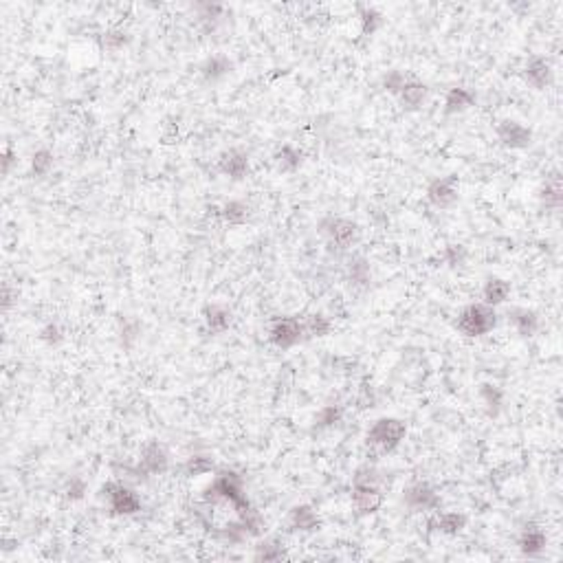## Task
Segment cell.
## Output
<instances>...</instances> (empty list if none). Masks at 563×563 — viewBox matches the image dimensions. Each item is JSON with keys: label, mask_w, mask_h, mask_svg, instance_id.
<instances>
[{"label": "cell", "mask_w": 563, "mask_h": 563, "mask_svg": "<svg viewBox=\"0 0 563 563\" xmlns=\"http://www.w3.org/2000/svg\"><path fill=\"white\" fill-rule=\"evenodd\" d=\"M497 324V315L493 306L486 304H471L458 315L455 326L464 337H482L491 332Z\"/></svg>", "instance_id": "1"}, {"label": "cell", "mask_w": 563, "mask_h": 563, "mask_svg": "<svg viewBox=\"0 0 563 563\" xmlns=\"http://www.w3.org/2000/svg\"><path fill=\"white\" fill-rule=\"evenodd\" d=\"M408 427L399 418H381L368 431V445L379 453H390L403 442Z\"/></svg>", "instance_id": "2"}, {"label": "cell", "mask_w": 563, "mask_h": 563, "mask_svg": "<svg viewBox=\"0 0 563 563\" xmlns=\"http://www.w3.org/2000/svg\"><path fill=\"white\" fill-rule=\"evenodd\" d=\"M103 493L108 495V502L112 513L117 515H134L137 510H141V499L139 495L130 491V488L121 486V484H108L103 486Z\"/></svg>", "instance_id": "3"}, {"label": "cell", "mask_w": 563, "mask_h": 563, "mask_svg": "<svg viewBox=\"0 0 563 563\" xmlns=\"http://www.w3.org/2000/svg\"><path fill=\"white\" fill-rule=\"evenodd\" d=\"M427 198L429 203L438 210H449L458 201V176H442V179H436L429 190H427Z\"/></svg>", "instance_id": "4"}, {"label": "cell", "mask_w": 563, "mask_h": 563, "mask_svg": "<svg viewBox=\"0 0 563 563\" xmlns=\"http://www.w3.org/2000/svg\"><path fill=\"white\" fill-rule=\"evenodd\" d=\"M301 339H304V328H301V321L295 317H282L271 328V341L277 348H293Z\"/></svg>", "instance_id": "5"}, {"label": "cell", "mask_w": 563, "mask_h": 563, "mask_svg": "<svg viewBox=\"0 0 563 563\" xmlns=\"http://www.w3.org/2000/svg\"><path fill=\"white\" fill-rule=\"evenodd\" d=\"M403 502L412 510H436L440 504V497L427 482H416L405 491Z\"/></svg>", "instance_id": "6"}, {"label": "cell", "mask_w": 563, "mask_h": 563, "mask_svg": "<svg viewBox=\"0 0 563 563\" xmlns=\"http://www.w3.org/2000/svg\"><path fill=\"white\" fill-rule=\"evenodd\" d=\"M321 232L326 234V238L332 245H337L339 249H346L352 245V240L357 238V225L346 221V218H328L321 225Z\"/></svg>", "instance_id": "7"}, {"label": "cell", "mask_w": 563, "mask_h": 563, "mask_svg": "<svg viewBox=\"0 0 563 563\" xmlns=\"http://www.w3.org/2000/svg\"><path fill=\"white\" fill-rule=\"evenodd\" d=\"M352 506L359 515H372L383 506V491L372 484H359L352 491Z\"/></svg>", "instance_id": "8"}, {"label": "cell", "mask_w": 563, "mask_h": 563, "mask_svg": "<svg viewBox=\"0 0 563 563\" xmlns=\"http://www.w3.org/2000/svg\"><path fill=\"white\" fill-rule=\"evenodd\" d=\"M497 139L510 150H521L528 148L530 141H533V132L517 121H502L497 126Z\"/></svg>", "instance_id": "9"}, {"label": "cell", "mask_w": 563, "mask_h": 563, "mask_svg": "<svg viewBox=\"0 0 563 563\" xmlns=\"http://www.w3.org/2000/svg\"><path fill=\"white\" fill-rule=\"evenodd\" d=\"M168 464H170L168 451H165L159 442H150L143 449V455H141V462H139L137 473H148V475L163 473L165 468H168Z\"/></svg>", "instance_id": "10"}, {"label": "cell", "mask_w": 563, "mask_h": 563, "mask_svg": "<svg viewBox=\"0 0 563 563\" xmlns=\"http://www.w3.org/2000/svg\"><path fill=\"white\" fill-rule=\"evenodd\" d=\"M218 170L223 174L232 176V179H242V176L249 172V159L245 152L240 150H227L221 154L218 159Z\"/></svg>", "instance_id": "11"}, {"label": "cell", "mask_w": 563, "mask_h": 563, "mask_svg": "<svg viewBox=\"0 0 563 563\" xmlns=\"http://www.w3.org/2000/svg\"><path fill=\"white\" fill-rule=\"evenodd\" d=\"M524 77L530 86L535 88H546L552 79V68H550V62L544 60V58H533L526 64V71H524Z\"/></svg>", "instance_id": "12"}, {"label": "cell", "mask_w": 563, "mask_h": 563, "mask_svg": "<svg viewBox=\"0 0 563 563\" xmlns=\"http://www.w3.org/2000/svg\"><path fill=\"white\" fill-rule=\"evenodd\" d=\"M546 533L539 526H526L519 535V548L528 557H537L546 548Z\"/></svg>", "instance_id": "13"}, {"label": "cell", "mask_w": 563, "mask_h": 563, "mask_svg": "<svg viewBox=\"0 0 563 563\" xmlns=\"http://www.w3.org/2000/svg\"><path fill=\"white\" fill-rule=\"evenodd\" d=\"M288 526H290V530L310 533V530L319 528V517L310 506H295L288 515Z\"/></svg>", "instance_id": "14"}, {"label": "cell", "mask_w": 563, "mask_h": 563, "mask_svg": "<svg viewBox=\"0 0 563 563\" xmlns=\"http://www.w3.org/2000/svg\"><path fill=\"white\" fill-rule=\"evenodd\" d=\"M466 526V517L462 513H438L429 519V528L442 535H458Z\"/></svg>", "instance_id": "15"}, {"label": "cell", "mask_w": 563, "mask_h": 563, "mask_svg": "<svg viewBox=\"0 0 563 563\" xmlns=\"http://www.w3.org/2000/svg\"><path fill=\"white\" fill-rule=\"evenodd\" d=\"M508 295H510V284H508V282L493 277V279H488L486 284H484V288H482V304L495 308L499 304H504V301L508 299Z\"/></svg>", "instance_id": "16"}, {"label": "cell", "mask_w": 563, "mask_h": 563, "mask_svg": "<svg viewBox=\"0 0 563 563\" xmlns=\"http://www.w3.org/2000/svg\"><path fill=\"white\" fill-rule=\"evenodd\" d=\"M205 324L210 328V332H225L232 326V312L221 304H212L205 308Z\"/></svg>", "instance_id": "17"}, {"label": "cell", "mask_w": 563, "mask_h": 563, "mask_svg": "<svg viewBox=\"0 0 563 563\" xmlns=\"http://www.w3.org/2000/svg\"><path fill=\"white\" fill-rule=\"evenodd\" d=\"M473 92L468 90V88H462V86H455L451 88L449 92H447V99H445V110L453 114V112H462L466 110L468 106H473Z\"/></svg>", "instance_id": "18"}, {"label": "cell", "mask_w": 563, "mask_h": 563, "mask_svg": "<svg viewBox=\"0 0 563 563\" xmlns=\"http://www.w3.org/2000/svg\"><path fill=\"white\" fill-rule=\"evenodd\" d=\"M399 97H401V101H403V106L405 108H418L421 103L425 101V97H427V86L425 84H421V82H414V79H408L405 82V86H403V90L399 92Z\"/></svg>", "instance_id": "19"}, {"label": "cell", "mask_w": 563, "mask_h": 563, "mask_svg": "<svg viewBox=\"0 0 563 563\" xmlns=\"http://www.w3.org/2000/svg\"><path fill=\"white\" fill-rule=\"evenodd\" d=\"M513 326L521 337H533L539 330V317L533 310H515L513 312Z\"/></svg>", "instance_id": "20"}, {"label": "cell", "mask_w": 563, "mask_h": 563, "mask_svg": "<svg viewBox=\"0 0 563 563\" xmlns=\"http://www.w3.org/2000/svg\"><path fill=\"white\" fill-rule=\"evenodd\" d=\"M201 71H203L205 79L216 82V79L225 77L227 73L232 71V62H229V58H225V55H212L210 60H205V64L201 66Z\"/></svg>", "instance_id": "21"}, {"label": "cell", "mask_w": 563, "mask_h": 563, "mask_svg": "<svg viewBox=\"0 0 563 563\" xmlns=\"http://www.w3.org/2000/svg\"><path fill=\"white\" fill-rule=\"evenodd\" d=\"M275 163L282 172H295L301 165V152L293 145H284L277 154H275Z\"/></svg>", "instance_id": "22"}, {"label": "cell", "mask_w": 563, "mask_h": 563, "mask_svg": "<svg viewBox=\"0 0 563 563\" xmlns=\"http://www.w3.org/2000/svg\"><path fill=\"white\" fill-rule=\"evenodd\" d=\"M301 328H304V335L306 337H326L332 324L326 315H310L301 321Z\"/></svg>", "instance_id": "23"}, {"label": "cell", "mask_w": 563, "mask_h": 563, "mask_svg": "<svg viewBox=\"0 0 563 563\" xmlns=\"http://www.w3.org/2000/svg\"><path fill=\"white\" fill-rule=\"evenodd\" d=\"M221 216L225 218V221L229 225H242L249 221V216H251V212H249V207L245 203H240V201H229L223 210H221Z\"/></svg>", "instance_id": "24"}, {"label": "cell", "mask_w": 563, "mask_h": 563, "mask_svg": "<svg viewBox=\"0 0 563 563\" xmlns=\"http://www.w3.org/2000/svg\"><path fill=\"white\" fill-rule=\"evenodd\" d=\"M541 198H544L546 207H552V210H557L561 205V179L557 172L550 174L546 179L544 190H541Z\"/></svg>", "instance_id": "25"}, {"label": "cell", "mask_w": 563, "mask_h": 563, "mask_svg": "<svg viewBox=\"0 0 563 563\" xmlns=\"http://www.w3.org/2000/svg\"><path fill=\"white\" fill-rule=\"evenodd\" d=\"M214 468V460L207 455H192L190 460L185 462V473L187 475H205Z\"/></svg>", "instance_id": "26"}, {"label": "cell", "mask_w": 563, "mask_h": 563, "mask_svg": "<svg viewBox=\"0 0 563 563\" xmlns=\"http://www.w3.org/2000/svg\"><path fill=\"white\" fill-rule=\"evenodd\" d=\"M51 168H53V154L49 150H38L34 154V159H31V170H34V174L45 176L51 172Z\"/></svg>", "instance_id": "27"}, {"label": "cell", "mask_w": 563, "mask_h": 563, "mask_svg": "<svg viewBox=\"0 0 563 563\" xmlns=\"http://www.w3.org/2000/svg\"><path fill=\"white\" fill-rule=\"evenodd\" d=\"M341 408L339 405H326V408H321L319 414L315 416V425L317 427H332L341 421Z\"/></svg>", "instance_id": "28"}, {"label": "cell", "mask_w": 563, "mask_h": 563, "mask_svg": "<svg viewBox=\"0 0 563 563\" xmlns=\"http://www.w3.org/2000/svg\"><path fill=\"white\" fill-rule=\"evenodd\" d=\"M381 14L377 12V9H372V7H363L361 9V29H363V34L366 36H372L374 31H377L381 27Z\"/></svg>", "instance_id": "29"}, {"label": "cell", "mask_w": 563, "mask_h": 563, "mask_svg": "<svg viewBox=\"0 0 563 563\" xmlns=\"http://www.w3.org/2000/svg\"><path fill=\"white\" fill-rule=\"evenodd\" d=\"M479 396H482L484 405L488 408V414H497L499 405H502V392H499L495 385H482Z\"/></svg>", "instance_id": "30"}, {"label": "cell", "mask_w": 563, "mask_h": 563, "mask_svg": "<svg viewBox=\"0 0 563 563\" xmlns=\"http://www.w3.org/2000/svg\"><path fill=\"white\" fill-rule=\"evenodd\" d=\"M258 559H264V561H277L284 557V548H282L277 541H266V544L258 546Z\"/></svg>", "instance_id": "31"}, {"label": "cell", "mask_w": 563, "mask_h": 563, "mask_svg": "<svg viewBox=\"0 0 563 563\" xmlns=\"http://www.w3.org/2000/svg\"><path fill=\"white\" fill-rule=\"evenodd\" d=\"M126 42H128V38L123 31H108V34H103V38H101V47L106 51H119Z\"/></svg>", "instance_id": "32"}, {"label": "cell", "mask_w": 563, "mask_h": 563, "mask_svg": "<svg viewBox=\"0 0 563 563\" xmlns=\"http://www.w3.org/2000/svg\"><path fill=\"white\" fill-rule=\"evenodd\" d=\"M405 82H408V77H405L401 71H390L388 75L383 77V86H385V90L399 95V92L403 90V86H405Z\"/></svg>", "instance_id": "33"}, {"label": "cell", "mask_w": 563, "mask_h": 563, "mask_svg": "<svg viewBox=\"0 0 563 563\" xmlns=\"http://www.w3.org/2000/svg\"><path fill=\"white\" fill-rule=\"evenodd\" d=\"M379 482H381V477L377 473V468H372V466H363L357 471V475H354V486H359V484L379 486Z\"/></svg>", "instance_id": "34"}, {"label": "cell", "mask_w": 563, "mask_h": 563, "mask_svg": "<svg viewBox=\"0 0 563 563\" xmlns=\"http://www.w3.org/2000/svg\"><path fill=\"white\" fill-rule=\"evenodd\" d=\"M464 249L462 247H458V245H449L445 249V253H442V260L449 266H458V264H462L464 262Z\"/></svg>", "instance_id": "35"}, {"label": "cell", "mask_w": 563, "mask_h": 563, "mask_svg": "<svg viewBox=\"0 0 563 563\" xmlns=\"http://www.w3.org/2000/svg\"><path fill=\"white\" fill-rule=\"evenodd\" d=\"M350 273H352V277L357 279V282H361V284H366L368 277H370V268H368L366 262H363V260H357V262H354V264L350 266Z\"/></svg>", "instance_id": "36"}, {"label": "cell", "mask_w": 563, "mask_h": 563, "mask_svg": "<svg viewBox=\"0 0 563 563\" xmlns=\"http://www.w3.org/2000/svg\"><path fill=\"white\" fill-rule=\"evenodd\" d=\"M42 339H45V341H49V343H58V341L62 339V335H60V328H58L55 324H49V326L42 330Z\"/></svg>", "instance_id": "37"}, {"label": "cell", "mask_w": 563, "mask_h": 563, "mask_svg": "<svg viewBox=\"0 0 563 563\" xmlns=\"http://www.w3.org/2000/svg\"><path fill=\"white\" fill-rule=\"evenodd\" d=\"M84 491H86L84 482H82V479H73L71 486H68V497L71 499H79L82 495H84Z\"/></svg>", "instance_id": "38"}, {"label": "cell", "mask_w": 563, "mask_h": 563, "mask_svg": "<svg viewBox=\"0 0 563 563\" xmlns=\"http://www.w3.org/2000/svg\"><path fill=\"white\" fill-rule=\"evenodd\" d=\"M3 156H5V172H9V170H12V163H14V152L7 148Z\"/></svg>", "instance_id": "39"}]
</instances>
